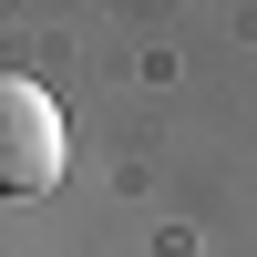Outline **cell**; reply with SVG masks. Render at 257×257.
I'll use <instances>...</instances> for the list:
<instances>
[{"label": "cell", "instance_id": "cell-1", "mask_svg": "<svg viewBox=\"0 0 257 257\" xmlns=\"http://www.w3.org/2000/svg\"><path fill=\"white\" fill-rule=\"evenodd\" d=\"M62 103L41 93L31 72H0V196H41L62 185Z\"/></svg>", "mask_w": 257, "mask_h": 257}]
</instances>
